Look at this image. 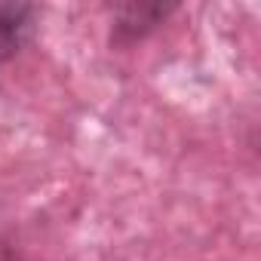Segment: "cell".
<instances>
[{
  "mask_svg": "<svg viewBox=\"0 0 261 261\" xmlns=\"http://www.w3.org/2000/svg\"><path fill=\"white\" fill-rule=\"evenodd\" d=\"M0 261H16V255H13V249L4 243V240H0Z\"/></svg>",
  "mask_w": 261,
  "mask_h": 261,
  "instance_id": "obj_2",
  "label": "cell"
},
{
  "mask_svg": "<svg viewBox=\"0 0 261 261\" xmlns=\"http://www.w3.org/2000/svg\"><path fill=\"white\" fill-rule=\"evenodd\" d=\"M34 4H0V65L10 62L34 34Z\"/></svg>",
  "mask_w": 261,
  "mask_h": 261,
  "instance_id": "obj_1",
  "label": "cell"
}]
</instances>
